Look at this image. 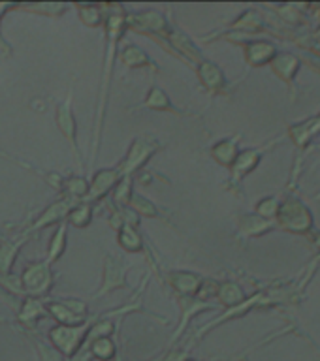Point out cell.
Here are the masks:
<instances>
[{"mask_svg":"<svg viewBox=\"0 0 320 361\" xmlns=\"http://www.w3.org/2000/svg\"><path fill=\"white\" fill-rule=\"evenodd\" d=\"M134 21L140 25V27L153 28L157 32H168V27H166V21L160 13H141V16L134 17Z\"/></svg>","mask_w":320,"mask_h":361,"instance_id":"obj_10","label":"cell"},{"mask_svg":"<svg viewBox=\"0 0 320 361\" xmlns=\"http://www.w3.org/2000/svg\"><path fill=\"white\" fill-rule=\"evenodd\" d=\"M123 61L124 64H129V66H143V64H149V56L143 53L141 49H138L136 45H129L123 53Z\"/></svg>","mask_w":320,"mask_h":361,"instance_id":"obj_14","label":"cell"},{"mask_svg":"<svg viewBox=\"0 0 320 361\" xmlns=\"http://www.w3.org/2000/svg\"><path fill=\"white\" fill-rule=\"evenodd\" d=\"M164 361H185V354L183 352H170Z\"/></svg>","mask_w":320,"mask_h":361,"instance_id":"obj_24","label":"cell"},{"mask_svg":"<svg viewBox=\"0 0 320 361\" xmlns=\"http://www.w3.org/2000/svg\"><path fill=\"white\" fill-rule=\"evenodd\" d=\"M85 327H73V326H59L53 327L49 333L51 341L57 348L61 350L64 355H73L79 350L81 343H83Z\"/></svg>","mask_w":320,"mask_h":361,"instance_id":"obj_1","label":"cell"},{"mask_svg":"<svg viewBox=\"0 0 320 361\" xmlns=\"http://www.w3.org/2000/svg\"><path fill=\"white\" fill-rule=\"evenodd\" d=\"M130 196H132V183H130L129 177H124V180L119 185V188L115 190V202L119 205H124V203L130 202Z\"/></svg>","mask_w":320,"mask_h":361,"instance_id":"obj_21","label":"cell"},{"mask_svg":"<svg viewBox=\"0 0 320 361\" xmlns=\"http://www.w3.org/2000/svg\"><path fill=\"white\" fill-rule=\"evenodd\" d=\"M57 121H59V128L62 130V134L66 135L70 141H73V135H76V121H73L72 109H70V102H66L64 106L59 107Z\"/></svg>","mask_w":320,"mask_h":361,"instance_id":"obj_7","label":"cell"},{"mask_svg":"<svg viewBox=\"0 0 320 361\" xmlns=\"http://www.w3.org/2000/svg\"><path fill=\"white\" fill-rule=\"evenodd\" d=\"M112 333V324L109 322H102V324H98V326L93 329V333H90V337L93 338H100V337H107Z\"/></svg>","mask_w":320,"mask_h":361,"instance_id":"obj_23","label":"cell"},{"mask_svg":"<svg viewBox=\"0 0 320 361\" xmlns=\"http://www.w3.org/2000/svg\"><path fill=\"white\" fill-rule=\"evenodd\" d=\"M62 188L70 194L72 197H83L89 194V185H87V180L83 179H70L66 180Z\"/></svg>","mask_w":320,"mask_h":361,"instance_id":"obj_16","label":"cell"},{"mask_svg":"<svg viewBox=\"0 0 320 361\" xmlns=\"http://www.w3.org/2000/svg\"><path fill=\"white\" fill-rule=\"evenodd\" d=\"M90 216H93V211H90L89 205H79V207L70 211V220H72V224L79 226V228H85V226L89 224Z\"/></svg>","mask_w":320,"mask_h":361,"instance_id":"obj_15","label":"cell"},{"mask_svg":"<svg viewBox=\"0 0 320 361\" xmlns=\"http://www.w3.org/2000/svg\"><path fill=\"white\" fill-rule=\"evenodd\" d=\"M68 211H70V202H68V200H64V202H57L55 205H51V207L36 220V224L32 226V230H40V228H44V226L53 224L57 220H61Z\"/></svg>","mask_w":320,"mask_h":361,"instance_id":"obj_6","label":"cell"},{"mask_svg":"<svg viewBox=\"0 0 320 361\" xmlns=\"http://www.w3.org/2000/svg\"><path fill=\"white\" fill-rule=\"evenodd\" d=\"M90 354L95 355V357H98V360H112L113 355H115V344H113L107 337L95 338V341L90 343Z\"/></svg>","mask_w":320,"mask_h":361,"instance_id":"obj_8","label":"cell"},{"mask_svg":"<svg viewBox=\"0 0 320 361\" xmlns=\"http://www.w3.org/2000/svg\"><path fill=\"white\" fill-rule=\"evenodd\" d=\"M23 286L34 295L45 293L51 286V273H49V264H36L32 267H28L23 275Z\"/></svg>","mask_w":320,"mask_h":361,"instance_id":"obj_2","label":"cell"},{"mask_svg":"<svg viewBox=\"0 0 320 361\" xmlns=\"http://www.w3.org/2000/svg\"><path fill=\"white\" fill-rule=\"evenodd\" d=\"M146 106L155 107V109H168L170 100H168V96L164 94L162 90L153 89L151 92H149V98H147Z\"/></svg>","mask_w":320,"mask_h":361,"instance_id":"obj_19","label":"cell"},{"mask_svg":"<svg viewBox=\"0 0 320 361\" xmlns=\"http://www.w3.org/2000/svg\"><path fill=\"white\" fill-rule=\"evenodd\" d=\"M121 286H124V267L121 264V259L109 256L106 259V281H104L102 293Z\"/></svg>","mask_w":320,"mask_h":361,"instance_id":"obj_5","label":"cell"},{"mask_svg":"<svg viewBox=\"0 0 320 361\" xmlns=\"http://www.w3.org/2000/svg\"><path fill=\"white\" fill-rule=\"evenodd\" d=\"M168 281L174 284V288H177L179 292H192L196 290L198 281L194 275H186V273H174V275L168 276Z\"/></svg>","mask_w":320,"mask_h":361,"instance_id":"obj_12","label":"cell"},{"mask_svg":"<svg viewBox=\"0 0 320 361\" xmlns=\"http://www.w3.org/2000/svg\"><path fill=\"white\" fill-rule=\"evenodd\" d=\"M42 314H44V307L40 305V301H36V299H28L21 310V320H36V318H40Z\"/></svg>","mask_w":320,"mask_h":361,"instance_id":"obj_18","label":"cell"},{"mask_svg":"<svg viewBox=\"0 0 320 361\" xmlns=\"http://www.w3.org/2000/svg\"><path fill=\"white\" fill-rule=\"evenodd\" d=\"M81 17L89 25H98L100 23V13L96 11L95 6H81Z\"/></svg>","mask_w":320,"mask_h":361,"instance_id":"obj_22","label":"cell"},{"mask_svg":"<svg viewBox=\"0 0 320 361\" xmlns=\"http://www.w3.org/2000/svg\"><path fill=\"white\" fill-rule=\"evenodd\" d=\"M64 239H66V228L61 226V228L57 230L55 237H53V243H51V247H49L51 262H55V259L62 254V250H64Z\"/></svg>","mask_w":320,"mask_h":361,"instance_id":"obj_17","label":"cell"},{"mask_svg":"<svg viewBox=\"0 0 320 361\" xmlns=\"http://www.w3.org/2000/svg\"><path fill=\"white\" fill-rule=\"evenodd\" d=\"M17 250H19V245L2 243V247H0V273H10L13 259L17 256Z\"/></svg>","mask_w":320,"mask_h":361,"instance_id":"obj_11","label":"cell"},{"mask_svg":"<svg viewBox=\"0 0 320 361\" xmlns=\"http://www.w3.org/2000/svg\"><path fill=\"white\" fill-rule=\"evenodd\" d=\"M117 179H119L117 169H104V171H100V173H96L93 185L89 186V194H87V197H89V200L102 197L113 185H115V183H117Z\"/></svg>","mask_w":320,"mask_h":361,"instance_id":"obj_4","label":"cell"},{"mask_svg":"<svg viewBox=\"0 0 320 361\" xmlns=\"http://www.w3.org/2000/svg\"><path fill=\"white\" fill-rule=\"evenodd\" d=\"M119 241L123 245L126 250H140L141 248V241H140V235L136 233L134 228L132 226H123V230H121V235H119Z\"/></svg>","mask_w":320,"mask_h":361,"instance_id":"obj_13","label":"cell"},{"mask_svg":"<svg viewBox=\"0 0 320 361\" xmlns=\"http://www.w3.org/2000/svg\"><path fill=\"white\" fill-rule=\"evenodd\" d=\"M130 203H132V207H134L138 213L149 214V216L157 214V207H155L151 202H147L143 196H136V194H132V197H130Z\"/></svg>","mask_w":320,"mask_h":361,"instance_id":"obj_20","label":"cell"},{"mask_svg":"<svg viewBox=\"0 0 320 361\" xmlns=\"http://www.w3.org/2000/svg\"><path fill=\"white\" fill-rule=\"evenodd\" d=\"M153 152H155V145H153V141L149 140H138L130 149L129 157L124 160V164L119 169V175H124V177H129L132 171H136L138 168H141L143 164L147 162V158L151 157Z\"/></svg>","mask_w":320,"mask_h":361,"instance_id":"obj_3","label":"cell"},{"mask_svg":"<svg viewBox=\"0 0 320 361\" xmlns=\"http://www.w3.org/2000/svg\"><path fill=\"white\" fill-rule=\"evenodd\" d=\"M47 310H49L51 314L55 316L57 320L62 322V326H78L79 322L83 320V318H79L78 314H73L72 310L68 309V307H64L62 303H53L47 307Z\"/></svg>","mask_w":320,"mask_h":361,"instance_id":"obj_9","label":"cell"}]
</instances>
